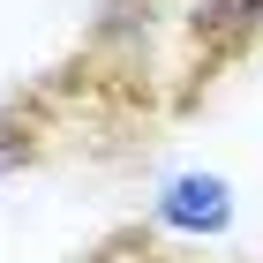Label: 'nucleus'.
<instances>
[{
	"mask_svg": "<svg viewBox=\"0 0 263 263\" xmlns=\"http://www.w3.org/2000/svg\"><path fill=\"white\" fill-rule=\"evenodd\" d=\"M256 38H263V0H188V45L203 68L241 61Z\"/></svg>",
	"mask_w": 263,
	"mask_h": 263,
	"instance_id": "obj_2",
	"label": "nucleus"
},
{
	"mask_svg": "<svg viewBox=\"0 0 263 263\" xmlns=\"http://www.w3.org/2000/svg\"><path fill=\"white\" fill-rule=\"evenodd\" d=\"M90 263H226V256H196V248H173L158 233H121V241H105Z\"/></svg>",
	"mask_w": 263,
	"mask_h": 263,
	"instance_id": "obj_3",
	"label": "nucleus"
},
{
	"mask_svg": "<svg viewBox=\"0 0 263 263\" xmlns=\"http://www.w3.org/2000/svg\"><path fill=\"white\" fill-rule=\"evenodd\" d=\"M158 226L181 233V241H218L233 226V188L218 173H173L165 196H158Z\"/></svg>",
	"mask_w": 263,
	"mask_h": 263,
	"instance_id": "obj_1",
	"label": "nucleus"
}]
</instances>
